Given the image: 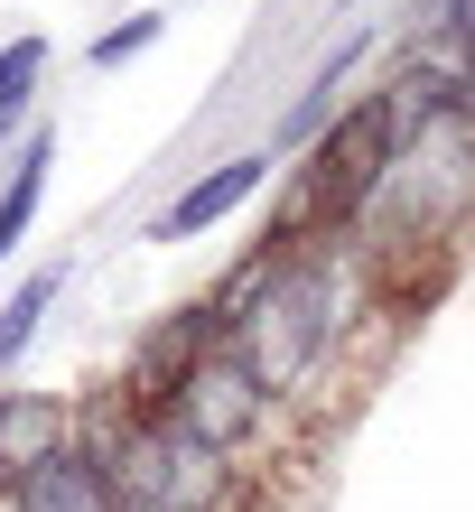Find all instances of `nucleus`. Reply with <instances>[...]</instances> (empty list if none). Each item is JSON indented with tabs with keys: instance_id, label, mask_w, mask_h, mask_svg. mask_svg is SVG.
Instances as JSON below:
<instances>
[{
	"instance_id": "9b49d317",
	"label": "nucleus",
	"mask_w": 475,
	"mask_h": 512,
	"mask_svg": "<svg viewBox=\"0 0 475 512\" xmlns=\"http://www.w3.org/2000/svg\"><path fill=\"white\" fill-rule=\"evenodd\" d=\"M159 38H168V10H131V19H112L103 38L84 47V66H94V75H122V66H140Z\"/></svg>"
},
{
	"instance_id": "f257e3e1",
	"label": "nucleus",
	"mask_w": 475,
	"mask_h": 512,
	"mask_svg": "<svg viewBox=\"0 0 475 512\" xmlns=\"http://www.w3.org/2000/svg\"><path fill=\"white\" fill-rule=\"evenodd\" d=\"M364 252H354V233H326V243H299L261 270V289L233 308V354L261 373L271 401H308V382L345 354L354 317H364Z\"/></svg>"
},
{
	"instance_id": "ddd939ff",
	"label": "nucleus",
	"mask_w": 475,
	"mask_h": 512,
	"mask_svg": "<svg viewBox=\"0 0 475 512\" xmlns=\"http://www.w3.org/2000/svg\"><path fill=\"white\" fill-rule=\"evenodd\" d=\"M345 10H364V0H336V19H345Z\"/></svg>"
},
{
	"instance_id": "20e7f679",
	"label": "nucleus",
	"mask_w": 475,
	"mask_h": 512,
	"mask_svg": "<svg viewBox=\"0 0 475 512\" xmlns=\"http://www.w3.org/2000/svg\"><path fill=\"white\" fill-rule=\"evenodd\" d=\"M224 345V317L205 308V298H187V308H168L150 336L131 345V364H122V391H112V410L122 419H168V401H177V382H187L205 354Z\"/></svg>"
},
{
	"instance_id": "0eeeda50",
	"label": "nucleus",
	"mask_w": 475,
	"mask_h": 512,
	"mask_svg": "<svg viewBox=\"0 0 475 512\" xmlns=\"http://www.w3.org/2000/svg\"><path fill=\"white\" fill-rule=\"evenodd\" d=\"M364 47H373V38L354 28L345 47H326V56H317L308 94L289 103V112H280V131H271V149H280V159H299V149H308V140H317V131H326V122H336V112L354 103V66H364Z\"/></svg>"
},
{
	"instance_id": "39448f33",
	"label": "nucleus",
	"mask_w": 475,
	"mask_h": 512,
	"mask_svg": "<svg viewBox=\"0 0 475 512\" xmlns=\"http://www.w3.org/2000/svg\"><path fill=\"white\" fill-rule=\"evenodd\" d=\"M271 177H280V149H233V159H215L205 177H187V187H177L159 215L140 224V243H196V233L233 224L261 187H271Z\"/></svg>"
},
{
	"instance_id": "423d86ee",
	"label": "nucleus",
	"mask_w": 475,
	"mask_h": 512,
	"mask_svg": "<svg viewBox=\"0 0 475 512\" xmlns=\"http://www.w3.org/2000/svg\"><path fill=\"white\" fill-rule=\"evenodd\" d=\"M75 438V401L38 382H0V485H19L28 466H47Z\"/></svg>"
},
{
	"instance_id": "4468645a",
	"label": "nucleus",
	"mask_w": 475,
	"mask_h": 512,
	"mask_svg": "<svg viewBox=\"0 0 475 512\" xmlns=\"http://www.w3.org/2000/svg\"><path fill=\"white\" fill-rule=\"evenodd\" d=\"M0 512H19V503H10V485H0Z\"/></svg>"
},
{
	"instance_id": "1a4fd4ad",
	"label": "nucleus",
	"mask_w": 475,
	"mask_h": 512,
	"mask_svg": "<svg viewBox=\"0 0 475 512\" xmlns=\"http://www.w3.org/2000/svg\"><path fill=\"white\" fill-rule=\"evenodd\" d=\"M56 289H66V261H47V270H28V280H10V298H0V382L19 373V354L38 345V326L56 308Z\"/></svg>"
},
{
	"instance_id": "7ed1b4c3",
	"label": "nucleus",
	"mask_w": 475,
	"mask_h": 512,
	"mask_svg": "<svg viewBox=\"0 0 475 512\" xmlns=\"http://www.w3.org/2000/svg\"><path fill=\"white\" fill-rule=\"evenodd\" d=\"M112 438H122V419L103 410H75V438L56 447L47 466H28L10 503L19 512H122V485H112Z\"/></svg>"
},
{
	"instance_id": "f03ea898",
	"label": "nucleus",
	"mask_w": 475,
	"mask_h": 512,
	"mask_svg": "<svg viewBox=\"0 0 475 512\" xmlns=\"http://www.w3.org/2000/svg\"><path fill=\"white\" fill-rule=\"evenodd\" d=\"M168 419H177L187 438H205L215 457H233V466H243L252 447H271V429L289 419V401H271V391H261V373L243 364V354H233V345H215L187 382H177Z\"/></svg>"
},
{
	"instance_id": "6e6552de",
	"label": "nucleus",
	"mask_w": 475,
	"mask_h": 512,
	"mask_svg": "<svg viewBox=\"0 0 475 512\" xmlns=\"http://www.w3.org/2000/svg\"><path fill=\"white\" fill-rule=\"evenodd\" d=\"M47 168H56V122H28V131H19V149H10V177H0V270L19 261L28 233H38Z\"/></svg>"
},
{
	"instance_id": "9d476101",
	"label": "nucleus",
	"mask_w": 475,
	"mask_h": 512,
	"mask_svg": "<svg viewBox=\"0 0 475 512\" xmlns=\"http://www.w3.org/2000/svg\"><path fill=\"white\" fill-rule=\"evenodd\" d=\"M47 66H56V38H47V28H28V38L0 47V112H10V122H28V103H38Z\"/></svg>"
},
{
	"instance_id": "f8f14e48",
	"label": "nucleus",
	"mask_w": 475,
	"mask_h": 512,
	"mask_svg": "<svg viewBox=\"0 0 475 512\" xmlns=\"http://www.w3.org/2000/svg\"><path fill=\"white\" fill-rule=\"evenodd\" d=\"M19 131H28V122H10V112H0V149H10V140H19Z\"/></svg>"
}]
</instances>
